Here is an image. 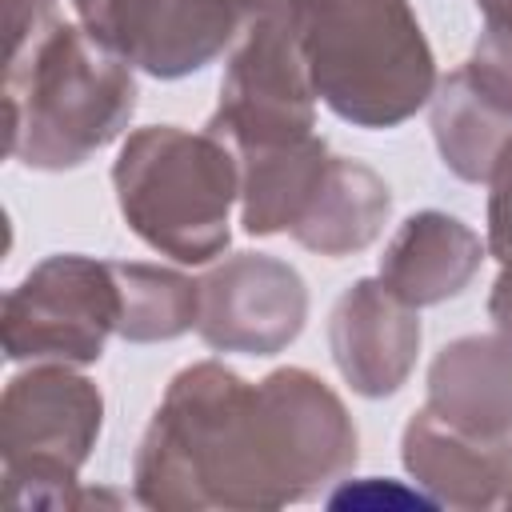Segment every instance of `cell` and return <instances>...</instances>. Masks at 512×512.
<instances>
[{
  "label": "cell",
  "mask_w": 512,
  "mask_h": 512,
  "mask_svg": "<svg viewBox=\"0 0 512 512\" xmlns=\"http://www.w3.org/2000/svg\"><path fill=\"white\" fill-rule=\"evenodd\" d=\"M360 456L352 412L312 368L244 380L220 360L180 368L132 456L156 512H272L340 484Z\"/></svg>",
  "instance_id": "obj_1"
},
{
  "label": "cell",
  "mask_w": 512,
  "mask_h": 512,
  "mask_svg": "<svg viewBox=\"0 0 512 512\" xmlns=\"http://www.w3.org/2000/svg\"><path fill=\"white\" fill-rule=\"evenodd\" d=\"M136 68L60 20L4 52V148L32 172H72L120 140L136 116Z\"/></svg>",
  "instance_id": "obj_2"
},
{
  "label": "cell",
  "mask_w": 512,
  "mask_h": 512,
  "mask_svg": "<svg viewBox=\"0 0 512 512\" xmlns=\"http://www.w3.org/2000/svg\"><path fill=\"white\" fill-rule=\"evenodd\" d=\"M320 104L352 128H396L436 92V56L412 0H296Z\"/></svg>",
  "instance_id": "obj_3"
},
{
  "label": "cell",
  "mask_w": 512,
  "mask_h": 512,
  "mask_svg": "<svg viewBox=\"0 0 512 512\" xmlns=\"http://www.w3.org/2000/svg\"><path fill=\"white\" fill-rule=\"evenodd\" d=\"M112 192L124 224L176 264H208L232 240L240 204L236 152L180 124H148L124 136L112 160Z\"/></svg>",
  "instance_id": "obj_4"
},
{
  "label": "cell",
  "mask_w": 512,
  "mask_h": 512,
  "mask_svg": "<svg viewBox=\"0 0 512 512\" xmlns=\"http://www.w3.org/2000/svg\"><path fill=\"white\" fill-rule=\"evenodd\" d=\"M104 428V392L76 364L36 360L0 396L4 496L20 508H80V468Z\"/></svg>",
  "instance_id": "obj_5"
},
{
  "label": "cell",
  "mask_w": 512,
  "mask_h": 512,
  "mask_svg": "<svg viewBox=\"0 0 512 512\" xmlns=\"http://www.w3.org/2000/svg\"><path fill=\"white\" fill-rule=\"evenodd\" d=\"M316 104L296 0H248L204 128L228 148L296 140L316 128Z\"/></svg>",
  "instance_id": "obj_6"
},
{
  "label": "cell",
  "mask_w": 512,
  "mask_h": 512,
  "mask_svg": "<svg viewBox=\"0 0 512 512\" xmlns=\"http://www.w3.org/2000/svg\"><path fill=\"white\" fill-rule=\"evenodd\" d=\"M120 324V288L112 260L80 252L44 256L4 296L0 340L12 364H96Z\"/></svg>",
  "instance_id": "obj_7"
},
{
  "label": "cell",
  "mask_w": 512,
  "mask_h": 512,
  "mask_svg": "<svg viewBox=\"0 0 512 512\" xmlns=\"http://www.w3.org/2000/svg\"><path fill=\"white\" fill-rule=\"evenodd\" d=\"M248 0H72L84 32L152 80H184L224 56Z\"/></svg>",
  "instance_id": "obj_8"
},
{
  "label": "cell",
  "mask_w": 512,
  "mask_h": 512,
  "mask_svg": "<svg viewBox=\"0 0 512 512\" xmlns=\"http://www.w3.org/2000/svg\"><path fill=\"white\" fill-rule=\"evenodd\" d=\"M308 320L304 276L268 252H232L200 276L196 336L212 352L276 356Z\"/></svg>",
  "instance_id": "obj_9"
},
{
  "label": "cell",
  "mask_w": 512,
  "mask_h": 512,
  "mask_svg": "<svg viewBox=\"0 0 512 512\" xmlns=\"http://www.w3.org/2000/svg\"><path fill=\"white\" fill-rule=\"evenodd\" d=\"M420 308L404 304L380 276L352 280L328 312V352L356 396L384 400L404 388L420 356Z\"/></svg>",
  "instance_id": "obj_10"
},
{
  "label": "cell",
  "mask_w": 512,
  "mask_h": 512,
  "mask_svg": "<svg viewBox=\"0 0 512 512\" xmlns=\"http://www.w3.org/2000/svg\"><path fill=\"white\" fill-rule=\"evenodd\" d=\"M400 460L412 484L444 508H500L512 480V440L472 436L428 404L416 408L400 432Z\"/></svg>",
  "instance_id": "obj_11"
},
{
  "label": "cell",
  "mask_w": 512,
  "mask_h": 512,
  "mask_svg": "<svg viewBox=\"0 0 512 512\" xmlns=\"http://www.w3.org/2000/svg\"><path fill=\"white\" fill-rule=\"evenodd\" d=\"M488 244L452 212H412L384 244L376 276L412 308H432L460 296L480 272Z\"/></svg>",
  "instance_id": "obj_12"
},
{
  "label": "cell",
  "mask_w": 512,
  "mask_h": 512,
  "mask_svg": "<svg viewBox=\"0 0 512 512\" xmlns=\"http://www.w3.org/2000/svg\"><path fill=\"white\" fill-rule=\"evenodd\" d=\"M424 404L472 436L512 440V340L476 332L444 344L428 368Z\"/></svg>",
  "instance_id": "obj_13"
},
{
  "label": "cell",
  "mask_w": 512,
  "mask_h": 512,
  "mask_svg": "<svg viewBox=\"0 0 512 512\" xmlns=\"http://www.w3.org/2000/svg\"><path fill=\"white\" fill-rule=\"evenodd\" d=\"M232 152L240 164V224L248 236L292 232L308 212L312 196L320 192V180L332 160L324 136L316 132Z\"/></svg>",
  "instance_id": "obj_14"
},
{
  "label": "cell",
  "mask_w": 512,
  "mask_h": 512,
  "mask_svg": "<svg viewBox=\"0 0 512 512\" xmlns=\"http://www.w3.org/2000/svg\"><path fill=\"white\" fill-rule=\"evenodd\" d=\"M388 216H392L388 180L372 164L332 152L320 192L312 196L308 212L288 236L316 256L340 260V256H356L368 244H376Z\"/></svg>",
  "instance_id": "obj_15"
},
{
  "label": "cell",
  "mask_w": 512,
  "mask_h": 512,
  "mask_svg": "<svg viewBox=\"0 0 512 512\" xmlns=\"http://www.w3.org/2000/svg\"><path fill=\"white\" fill-rule=\"evenodd\" d=\"M428 124L444 168L468 184H488L500 152L512 140V112L496 104L464 64L436 80Z\"/></svg>",
  "instance_id": "obj_16"
},
{
  "label": "cell",
  "mask_w": 512,
  "mask_h": 512,
  "mask_svg": "<svg viewBox=\"0 0 512 512\" xmlns=\"http://www.w3.org/2000/svg\"><path fill=\"white\" fill-rule=\"evenodd\" d=\"M112 276L120 288V340L164 344L196 328L200 280L144 260H112Z\"/></svg>",
  "instance_id": "obj_17"
},
{
  "label": "cell",
  "mask_w": 512,
  "mask_h": 512,
  "mask_svg": "<svg viewBox=\"0 0 512 512\" xmlns=\"http://www.w3.org/2000/svg\"><path fill=\"white\" fill-rule=\"evenodd\" d=\"M464 68L472 72V80H476L496 104H504V108L512 112V36L480 28V36H476V44H472Z\"/></svg>",
  "instance_id": "obj_18"
},
{
  "label": "cell",
  "mask_w": 512,
  "mask_h": 512,
  "mask_svg": "<svg viewBox=\"0 0 512 512\" xmlns=\"http://www.w3.org/2000/svg\"><path fill=\"white\" fill-rule=\"evenodd\" d=\"M484 244L500 260V268L512 264V140L488 176V240Z\"/></svg>",
  "instance_id": "obj_19"
},
{
  "label": "cell",
  "mask_w": 512,
  "mask_h": 512,
  "mask_svg": "<svg viewBox=\"0 0 512 512\" xmlns=\"http://www.w3.org/2000/svg\"><path fill=\"white\" fill-rule=\"evenodd\" d=\"M488 316H492L496 332L512 340V264L500 268V276H496V284L488 292Z\"/></svg>",
  "instance_id": "obj_20"
},
{
  "label": "cell",
  "mask_w": 512,
  "mask_h": 512,
  "mask_svg": "<svg viewBox=\"0 0 512 512\" xmlns=\"http://www.w3.org/2000/svg\"><path fill=\"white\" fill-rule=\"evenodd\" d=\"M476 12H480V20H484L480 28L512 36V0H476Z\"/></svg>",
  "instance_id": "obj_21"
},
{
  "label": "cell",
  "mask_w": 512,
  "mask_h": 512,
  "mask_svg": "<svg viewBox=\"0 0 512 512\" xmlns=\"http://www.w3.org/2000/svg\"><path fill=\"white\" fill-rule=\"evenodd\" d=\"M500 508H512V480H508V488H504V500H500Z\"/></svg>",
  "instance_id": "obj_22"
}]
</instances>
